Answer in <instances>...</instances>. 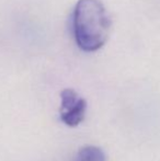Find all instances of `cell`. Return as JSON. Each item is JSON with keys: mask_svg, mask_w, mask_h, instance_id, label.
I'll return each instance as SVG.
<instances>
[{"mask_svg": "<svg viewBox=\"0 0 160 161\" xmlns=\"http://www.w3.org/2000/svg\"><path fill=\"white\" fill-rule=\"evenodd\" d=\"M111 18L100 0H79L74 10L73 29L77 45L85 52H96L107 43Z\"/></svg>", "mask_w": 160, "mask_h": 161, "instance_id": "1", "label": "cell"}, {"mask_svg": "<svg viewBox=\"0 0 160 161\" xmlns=\"http://www.w3.org/2000/svg\"><path fill=\"white\" fill-rule=\"evenodd\" d=\"M86 110H87V101L80 97L73 108L64 111V112H60V119L66 125L70 126V127H75L83 121Z\"/></svg>", "mask_w": 160, "mask_h": 161, "instance_id": "2", "label": "cell"}, {"mask_svg": "<svg viewBox=\"0 0 160 161\" xmlns=\"http://www.w3.org/2000/svg\"><path fill=\"white\" fill-rule=\"evenodd\" d=\"M75 161H105V155L98 147L87 146L80 149Z\"/></svg>", "mask_w": 160, "mask_h": 161, "instance_id": "3", "label": "cell"}, {"mask_svg": "<svg viewBox=\"0 0 160 161\" xmlns=\"http://www.w3.org/2000/svg\"><path fill=\"white\" fill-rule=\"evenodd\" d=\"M60 97H62V106H60V112L69 110L70 108H73L76 103L78 102V100L80 99L78 97L77 92L73 89H65L60 93Z\"/></svg>", "mask_w": 160, "mask_h": 161, "instance_id": "4", "label": "cell"}]
</instances>
